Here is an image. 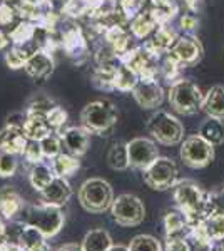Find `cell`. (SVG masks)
Segmentation results:
<instances>
[{
  "instance_id": "6da1fadb",
  "label": "cell",
  "mask_w": 224,
  "mask_h": 251,
  "mask_svg": "<svg viewBox=\"0 0 224 251\" xmlns=\"http://www.w3.org/2000/svg\"><path fill=\"white\" fill-rule=\"evenodd\" d=\"M173 198L177 204V209L186 214L189 226L206 220L211 214L209 193L202 191L201 186L193 179H179L174 186Z\"/></svg>"
},
{
  "instance_id": "7a4b0ae2",
  "label": "cell",
  "mask_w": 224,
  "mask_h": 251,
  "mask_svg": "<svg viewBox=\"0 0 224 251\" xmlns=\"http://www.w3.org/2000/svg\"><path fill=\"white\" fill-rule=\"evenodd\" d=\"M117 107L109 99L92 100L80 111V126L97 136H111L117 126Z\"/></svg>"
},
{
  "instance_id": "3957f363",
  "label": "cell",
  "mask_w": 224,
  "mask_h": 251,
  "mask_svg": "<svg viewBox=\"0 0 224 251\" xmlns=\"http://www.w3.org/2000/svg\"><path fill=\"white\" fill-rule=\"evenodd\" d=\"M146 129L157 144L177 146L184 139V126L176 116L164 109H156L146 123Z\"/></svg>"
},
{
  "instance_id": "277c9868",
  "label": "cell",
  "mask_w": 224,
  "mask_h": 251,
  "mask_svg": "<svg viewBox=\"0 0 224 251\" xmlns=\"http://www.w3.org/2000/svg\"><path fill=\"white\" fill-rule=\"evenodd\" d=\"M80 206L91 214H102L114 203V189L102 177H91L84 181L77 193Z\"/></svg>"
},
{
  "instance_id": "5b68a950",
  "label": "cell",
  "mask_w": 224,
  "mask_h": 251,
  "mask_svg": "<svg viewBox=\"0 0 224 251\" xmlns=\"http://www.w3.org/2000/svg\"><path fill=\"white\" fill-rule=\"evenodd\" d=\"M202 97H204V94H202L201 87L191 79L184 77L171 84L168 91L169 106L173 107L174 112L181 116L198 114L202 106Z\"/></svg>"
},
{
  "instance_id": "8992f818",
  "label": "cell",
  "mask_w": 224,
  "mask_h": 251,
  "mask_svg": "<svg viewBox=\"0 0 224 251\" xmlns=\"http://www.w3.org/2000/svg\"><path fill=\"white\" fill-rule=\"evenodd\" d=\"M24 211H25L24 214H25L27 225L37 228L47 240L59 234L60 229L64 228V223H66V214L60 206L39 203L25 206Z\"/></svg>"
},
{
  "instance_id": "52a82bcc",
  "label": "cell",
  "mask_w": 224,
  "mask_h": 251,
  "mask_svg": "<svg viewBox=\"0 0 224 251\" xmlns=\"http://www.w3.org/2000/svg\"><path fill=\"white\" fill-rule=\"evenodd\" d=\"M111 214L114 223H117L122 228H134V226H139L144 221L146 206L136 194L124 193L121 196L114 198Z\"/></svg>"
},
{
  "instance_id": "ba28073f",
  "label": "cell",
  "mask_w": 224,
  "mask_h": 251,
  "mask_svg": "<svg viewBox=\"0 0 224 251\" xmlns=\"http://www.w3.org/2000/svg\"><path fill=\"white\" fill-rule=\"evenodd\" d=\"M142 179L154 191H168L179 181L177 164L171 157L159 156L148 169L142 171Z\"/></svg>"
},
{
  "instance_id": "9c48e42d",
  "label": "cell",
  "mask_w": 224,
  "mask_h": 251,
  "mask_svg": "<svg viewBox=\"0 0 224 251\" xmlns=\"http://www.w3.org/2000/svg\"><path fill=\"white\" fill-rule=\"evenodd\" d=\"M179 156L186 168L202 169L214 161V146L199 134H193L182 141Z\"/></svg>"
},
{
  "instance_id": "30bf717a",
  "label": "cell",
  "mask_w": 224,
  "mask_h": 251,
  "mask_svg": "<svg viewBox=\"0 0 224 251\" xmlns=\"http://www.w3.org/2000/svg\"><path fill=\"white\" fill-rule=\"evenodd\" d=\"M60 35V49L66 52L69 59H72L75 64H80L89 55V42L84 30L77 24L71 20L66 24V27L59 30Z\"/></svg>"
},
{
  "instance_id": "8fae6325",
  "label": "cell",
  "mask_w": 224,
  "mask_h": 251,
  "mask_svg": "<svg viewBox=\"0 0 224 251\" xmlns=\"http://www.w3.org/2000/svg\"><path fill=\"white\" fill-rule=\"evenodd\" d=\"M129 168L144 171L159 157L157 143L149 137H134L127 143Z\"/></svg>"
},
{
  "instance_id": "7c38bea8",
  "label": "cell",
  "mask_w": 224,
  "mask_h": 251,
  "mask_svg": "<svg viewBox=\"0 0 224 251\" xmlns=\"http://www.w3.org/2000/svg\"><path fill=\"white\" fill-rule=\"evenodd\" d=\"M202 54H204V49H202V44L199 42V39L194 37L193 34H184L176 40L174 47L166 55L173 57L177 64L187 69L196 66L202 59Z\"/></svg>"
},
{
  "instance_id": "4fadbf2b",
  "label": "cell",
  "mask_w": 224,
  "mask_h": 251,
  "mask_svg": "<svg viewBox=\"0 0 224 251\" xmlns=\"http://www.w3.org/2000/svg\"><path fill=\"white\" fill-rule=\"evenodd\" d=\"M132 97L142 109H159L166 99V92L157 80H141L132 89Z\"/></svg>"
},
{
  "instance_id": "5bb4252c",
  "label": "cell",
  "mask_w": 224,
  "mask_h": 251,
  "mask_svg": "<svg viewBox=\"0 0 224 251\" xmlns=\"http://www.w3.org/2000/svg\"><path fill=\"white\" fill-rule=\"evenodd\" d=\"M62 139L64 149L72 156H84L89 151L91 146V132L84 127V126H71V127H64L60 132H57Z\"/></svg>"
},
{
  "instance_id": "9a60e30c",
  "label": "cell",
  "mask_w": 224,
  "mask_h": 251,
  "mask_svg": "<svg viewBox=\"0 0 224 251\" xmlns=\"http://www.w3.org/2000/svg\"><path fill=\"white\" fill-rule=\"evenodd\" d=\"M179 39L177 32L169 25V24H164V25H159L156 30H154L152 37L146 39L144 47L149 54H152L154 57L162 59V55H166L171 49L174 47L176 40Z\"/></svg>"
},
{
  "instance_id": "2e32d148",
  "label": "cell",
  "mask_w": 224,
  "mask_h": 251,
  "mask_svg": "<svg viewBox=\"0 0 224 251\" xmlns=\"http://www.w3.org/2000/svg\"><path fill=\"white\" fill-rule=\"evenodd\" d=\"M54 69H55V60L54 55L50 52H46L42 49H37L34 54L28 57V60L24 66V71L28 77H32L34 80H47L54 74Z\"/></svg>"
},
{
  "instance_id": "e0dca14e",
  "label": "cell",
  "mask_w": 224,
  "mask_h": 251,
  "mask_svg": "<svg viewBox=\"0 0 224 251\" xmlns=\"http://www.w3.org/2000/svg\"><path fill=\"white\" fill-rule=\"evenodd\" d=\"M28 143L27 136L24 134L22 126L7 123L5 127L0 129V151L9 154L22 156Z\"/></svg>"
},
{
  "instance_id": "ac0fdd59",
  "label": "cell",
  "mask_w": 224,
  "mask_h": 251,
  "mask_svg": "<svg viewBox=\"0 0 224 251\" xmlns=\"http://www.w3.org/2000/svg\"><path fill=\"white\" fill-rule=\"evenodd\" d=\"M71 196H72L71 183H69L66 177H59V176H55L54 179L40 191V200H42V203L60 206V208L69 203Z\"/></svg>"
},
{
  "instance_id": "d6986e66",
  "label": "cell",
  "mask_w": 224,
  "mask_h": 251,
  "mask_svg": "<svg viewBox=\"0 0 224 251\" xmlns=\"http://www.w3.org/2000/svg\"><path fill=\"white\" fill-rule=\"evenodd\" d=\"M25 203L19 191L12 186H2L0 188V218L3 221H14L19 214L24 213Z\"/></svg>"
},
{
  "instance_id": "ffe728a7",
  "label": "cell",
  "mask_w": 224,
  "mask_h": 251,
  "mask_svg": "<svg viewBox=\"0 0 224 251\" xmlns=\"http://www.w3.org/2000/svg\"><path fill=\"white\" fill-rule=\"evenodd\" d=\"M157 27H159V24L150 10H139L131 20H129V30H131L132 37L139 39V40L149 39Z\"/></svg>"
},
{
  "instance_id": "44dd1931",
  "label": "cell",
  "mask_w": 224,
  "mask_h": 251,
  "mask_svg": "<svg viewBox=\"0 0 224 251\" xmlns=\"http://www.w3.org/2000/svg\"><path fill=\"white\" fill-rule=\"evenodd\" d=\"M201 111L206 112L207 117L224 121V87L213 86L202 97Z\"/></svg>"
},
{
  "instance_id": "7402d4cb",
  "label": "cell",
  "mask_w": 224,
  "mask_h": 251,
  "mask_svg": "<svg viewBox=\"0 0 224 251\" xmlns=\"http://www.w3.org/2000/svg\"><path fill=\"white\" fill-rule=\"evenodd\" d=\"M164 231L166 238H186L189 231V221L181 209H171L164 214Z\"/></svg>"
},
{
  "instance_id": "603a6c76",
  "label": "cell",
  "mask_w": 224,
  "mask_h": 251,
  "mask_svg": "<svg viewBox=\"0 0 224 251\" xmlns=\"http://www.w3.org/2000/svg\"><path fill=\"white\" fill-rule=\"evenodd\" d=\"M112 238L107 229L96 228L87 231L82 243H80V248H82V251H109L112 248Z\"/></svg>"
},
{
  "instance_id": "cb8c5ba5",
  "label": "cell",
  "mask_w": 224,
  "mask_h": 251,
  "mask_svg": "<svg viewBox=\"0 0 224 251\" xmlns=\"http://www.w3.org/2000/svg\"><path fill=\"white\" fill-rule=\"evenodd\" d=\"M24 134L28 141H42L44 137L52 132V127L47 123L46 116H25L22 124Z\"/></svg>"
},
{
  "instance_id": "d4e9b609",
  "label": "cell",
  "mask_w": 224,
  "mask_h": 251,
  "mask_svg": "<svg viewBox=\"0 0 224 251\" xmlns=\"http://www.w3.org/2000/svg\"><path fill=\"white\" fill-rule=\"evenodd\" d=\"M198 134L204 137L207 143L216 146L224 144V121L214 119V117H206L198 129Z\"/></svg>"
},
{
  "instance_id": "484cf974",
  "label": "cell",
  "mask_w": 224,
  "mask_h": 251,
  "mask_svg": "<svg viewBox=\"0 0 224 251\" xmlns=\"http://www.w3.org/2000/svg\"><path fill=\"white\" fill-rule=\"evenodd\" d=\"M19 243L27 251H50V246L47 245V238L34 226H28L25 223L22 233H20Z\"/></svg>"
},
{
  "instance_id": "4316f807",
  "label": "cell",
  "mask_w": 224,
  "mask_h": 251,
  "mask_svg": "<svg viewBox=\"0 0 224 251\" xmlns=\"http://www.w3.org/2000/svg\"><path fill=\"white\" fill-rule=\"evenodd\" d=\"M50 166L54 169V174L59 177H71L80 169V161L77 156H72L69 152H60L59 156L50 159Z\"/></svg>"
},
{
  "instance_id": "83f0119b",
  "label": "cell",
  "mask_w": 224,
  "mask_h": 251,
  "mask_svg": "<svg viewBox=\"0 0 224 251\" xmlns=\"http://www.w3.org/2000/svg\"><path fill=\"white\" fill-rule=\"evenodd\" d=\"M19 17L22 20H28V22H37L40 15L46 10H49V3L46 0H19L15 3Z\"/></svg>"
},
{
  "instance_id": "f1b7e54d",
  "label": "cell",
  "mask_w": 224,
  "mask_h": 251,
  "mask_svg": "<svg viewBox=\"0 0 224 251\" xmlns=\"http://www.w3.org/2000/svg\"><path fill=\"white\" fill-rule=\"evenodd\" d=\"M107 166L114 171H125L129 169V152H127V143L124 141H117L114 143L107 151L105 156Z\"/></svg>"
},
{
  "instance_id": "f546056e",
  "label": "cell",
  "mask_w": 224,
  "mask_h": 251,
  "mask_svg": "<svg viewBox=\"0 0 224 251\" xmlns=\"http://www.w3.org/2000/svg\"><path fill=\"white\" fill-rule=\"evenodd\" d=\"M137 82H139V75L131 67L125 66V64H121L117 67V71L114 72L112 89L119 92H132V89L136 87Z\"/></svg>"
},
{
  "instance_id": "4dcf8cb0",
  "label": "cell",
  "mask_w": 224,
  "mask_h": 251,
  "mask_svg": "<svg viewBox=\"0 0 224 251\" xmlns=\"http://www.w3.org/2000/svg\"><path fill=\"white\" fill-rule=\"evenodd\" d=\"M54 177H55L54 169H52V166L47 164L46 161H42V163H39V164H34L30 168V173H28V181H30L32 188L39 193L42 191Z\"/></svg>"
},
{
  "instance_id": "1f68e13d",
  "label": "cell",
  "mask_w": 224,
  "mask_h": 251,
  "mask_svg": "<svg viewBox=\"0 0 224 251\" xmlns=\"http://www.w3.org/2000/svg\"><path fill=\"white\" fill-rule=\"evenodd\" d=\"M35 50H37V47L35 46L28 47V44H25V46H12V49H9V50L5 52V57H3L5 59L7 67L12 69V71L24 69L28 57H30Z\"/></svg>"
},
{
  "instance_id": "d6a6232c",
  "label": "cell",
  "mask_w": 224,
  "mask_h": 251,
  "mask_svg": "<svg viewBox=\"0 0 224 251\" xmlns=\"http://www.w3.org/2000/svg\"><path fill=\"white\" fill-rule=\"evenodd\" d=\"M35 32H37V25L28 20H20L17 25L9 32L10 42L14 46H25V44H34Z\"/></svg>"
},
{
  "instance_id": "836d02e7",
  "label": "cell",
  "mask_w": 224,
  "mask_h": 251,
  "mask_svg": "<svg viewBox=\"0 0 224 251\" xmlns=\"http://www.w3.org/2000/svg\"><path fill=\"white\" fill-rule=\"evenodd\" d=\"M96 0H66L60 9V14L69 20L82 19L91 14Z\"/></svg>"
},
{
  "instance_id": "e575fe53",
  "label": "cell",
  "mask_w": 224,
  "mask_h": 251,
  "mask_svg": "<svg viewBox=\"0 0 224 251\" xmlns=\"http://www.w3.org/2000/svg\"><path fill=\"white\" fill-rule=\"evenodd\" d=\"M186 238H191L198 248H201V250H213L214 241H213V238H211L209 231H207L204 220L194 223V225H191Z\"/></svg>"
},
{
  "instance_id": "d590c367",
  "label": "cell",
  "mask_w": 224,
  "mask_h": 251,
  "mask_svg": "<svg viewBox=\"0 0 224 251\" xmlns=\"http://www.w3.org/2000/svg\"><path fill=\"white\" fill-rule=\"evenodd\" d=\"M117 10H119L117 0H96L91 14H89L87 17L91 22H99V20L111 17V15L116 14Z\"/></svg>"
},
{
  "instance_id": "8d00e7d4",
  "label": "cell",
  "mask_w": 224,
  "mask_h": 251,
  "mask_svg": "<svg viewBox=\"0 0 224 251\" xmlns=\"http://www.w3.org/2000/svg\"><path fill=\"white\" fill-rule=\"evenodd\" d=\"M57 106L54 100L47 96H37L34 99L28 100L27 109H25V116H47Z\"/></svg>"
},
{
  "instance_id": "74e56055",
  "label": "cell",
  "mask_w": 224,
  "mask_h": 251,
  "mask_svg": "<svg viewBox=\"0 0 224 251\" xmlns=\"http://www.w3.org/2000/svg\"><path fill=\"white\" fill-rule=\"evenodd\" d=\"M129 251H162L161 243L157 238L150 236V234H137L134 236L127 246Z\"/></svg>"
},
{
  "instance_id": "f35d334b",
  "label": "cell",
  "mask_w": 224,
  "mask_h": 251,
  "mask_svg": "<svg viewBox=\"0 0 224 251\" xmlns=\"http://www.w3.org/2000/svg\"><path fill=\"white\" fill-rule=\"evenodd\" d=\"M40 143V148H42V152L44 156H46V159H54L62 152V139H60V136L57 134V132L52 131L50 134L44 137L42 141H39Z\"/></svg>"
},
{
  "instance_id": "ab89813d",
  "label": "cell",
  "mask_w": 224,
  "mask_h": 251,
  "mask_svg": "<svg viewBox=\"0 0 224 251\" xmlns=\"http://www.w3.org/2000/svg\"><path fill=\"white\" fill-rule=\"evenodd\" d=\"M206 228L209 231L213 241H223L224 240V211L213 213L206 218Z\"/></svg>"
},
{
  "instance_id": "60d3db41",
  "label": "cell",
  "mask_w": 224,
  "mask_h": 251,
  "mask_svg": "<svg viewBox=\"0 0 224 251\" xmlns=\"http://www.w3.org/2000/svg\"><path fill=\"white\" fill-rule=\"evenodd\" d=\"M182 67L181 64H177L176 60H174L173 57H169V55H166L164 57V62H162V67H161V74L162 77L166 79V82L169 84H174L176 80H179L182 77Z\"/></svg>"
},
{
  "instance_id": "b9f144b4",
  "label": "cell",
  "mask_w": 224,
  "mask_h": 251,
  "mask_svg": "<svg viewBox=\"0 0 224 251\" xmlns=\"http://www.w3.org/2000/svg\"><path fill=\"white\" fill-rule=\"evenodd\" d=\"M46 117H47L49 126L52 127V131H54V132H60L64 127H66L67 119H69V114H67L66 109L57 104V106L52 109V111L49 112Z\"/></svg>"
},
{
  "instance_id": "7bdbcfd3",
  "label": "cell",
  "mask_w": 224,
  "mask_h": 251,
  "mask_svg": "<svg viewBox=\"0 0 224 251\" xmlns=\"http://www.w3.org/2000/svg\"><path fill=\"white\" fill-rule=\"evenodd\" d=\"M19 169V161L15 154H9V152L0 151V177H12L15 176Z\"/></svg>"
},
{
  "instance_id": "ee69618b",
  "label": "cell",
  "mask_w": 224,
  "mask_h": 251,
  "mask_svg": "<svg viewBox=\"0 0 224 251\" xmlns=\"http://www.w3.org/2000/svg\"><path fill=\"white\" fill-rule=\"evenodd\" d=\"M24 159L27 161L28 164H39L46 159L42 152V148H40V143L39 141H28L27 146H25V151H24Z\"/></svg>"
},
{
  "instance_id": "f6af8a7d",
  "label": "cell",
  "mask_w": 224,
  "mask_h": 251,
  "mask_svg": "<svg viewBox=\"0 0 224 251\" xmlns=\"http://www.w3.org/2000/svg\"><path fill=\"white\" fill-rule=\"evenodd\" d=\"M19 17L17 9L14 3L9 2H0V27H7L10 24L15 22V19Z\"/></svg>"
},
{
  "instance_id": "bcb514c9",
  "label": "cell",
  "mask_w": 224,
  "mask_h": 251,
  "mask_svg": "<svg viewBox=\"0 0 224 251\" xmlns=\"http://www.w3.org/2000/svg\"><path fill=\"white\" fill-rule=\"evenodd\" d=\"M199 17L196 14H191V12H186L179 17V27L186 32V34H193L199 29Z\"/></svg>"
},
{
  "instance_id": "7dc6e473",
  "label": "cell",
  "mask_w": 224,
  "mask_h": 251,
  "mask_svg": "<svg viewBox=\"0 0 224 251\" xmlns=\"http://www.w3.org/2000/svg\"><path fill=\"white\" fill-rule=\"evenodd\" d=\"M117 5L124 12L125 17L131 20L141 10V0H117Z\"/></svg>"
},
{
  "instance_id": "c3c4849f",
  "label": "cell",
  "mask_w": 224,
  "mask_h": 251,
  "mask_svg": "<svg viewBox=\"0 0 224 251\" xmlns=\"http://www.w3.org/2000/svg\"><path fill=\"white\" fill-rule=\"evenodd\" d=\"M164 251H193L187 238H166Z\"/></svg>"
},
{
  "instance_id": "681fc988",
  "label": "cell",
  "mask_w": 224,
  "mask_h": 251,
  "mask_svg": "<svg viewBox=\"0 0 224 251\" xmlns=\"http://www.w3.org/2000/svg\"><path fill=\"white\" fill-rule=\"evenodd\" d=\"M159 7H179V0H141V10H152Z\"/></svg>"
},
{
  "instance_id": "f907efd6",
  "label": "cell",
  "mask_w": 224,
  "mask_h": 251,
  "mask_svg": "<svg viewBox=\"0 0 224 251\" xmlns=\"http://www.w3.org/2000/svg\"><path fill=\"white\" fill-rule=\"evenodd\" d=\"M186 10L191 12V14H201L204 10V0H182Z\"/></svg>"
},
{
  "instance_id": "816d5d0a",
  "label": "cell",
  "mask_w": 224,
  "mask_h": 251,
  "mask_svg": "<svg viewBox=\"0 0 224 251\" xmlns=\"http://www.w3.org/2000/svg\"><path fill=\"white\" fill-rule=\"evenodd\" d=\"M2 251H27V250L24 248V246L20 245V243H10V241H7Z\"/></svg>"
},
{
  "instance_id": "f5cc1de1",
  "label": "cell",
  "mask_w": 224,
  "mask_h": 251,
  "mask_svg": "<svg viewBox=\"0 0 224 251\" xmlns=\"http://www.w3.org/2000/svg\"><path fill=\"white\" fill-rule=\"evenodd\" d=\"M10 46V37L3 30H0V50H5Z\"/></svg>"
},
{
  "instance_id": "db71d44e",
  "label": "cell",
  "mask_w": 224,
  "mask_h": 251,
  "mask_svg": "<svg viewBox=\"0 0 224 251\" xmlns=\"http://www.w3.org/2000/svg\"><path fill=\"white\" fill-rule=\"evenodd\" d=\"M55 251H82V248H80V245H77V243H66V245H62Z\"/></svg>"
},
{
  "instance_id": "11a10c76",
  "label": "cell",
  "mask_w": 224,
  "mask_h": 251,
  "mask_svg": "<svg viewBox=\"0 0 224 251\" xmlns=\"http://www.w3.org/2000/svg\"><path fill=\"white\" fill-rule=\"evenodd\" d=\"M109 251H129V250H127V246H124V245H112V248Z\"/></svg>"
},
{
  "instance_id": "9f6ffc18",
  "label": "cell",
  "mask_w": 224,
  "mask_h": 251,
  "mask_svg": "<svg viewBox=\"0 0 224 251\" xmlns=\"http://www.w3.org/2000/svg\"><path fill=\"white\" fill-rule=\"evenodd\" d=\"M218 251H224V240H223V241H219V245H218Z\"/></svg>"
},
{
  "instance_id": "6f0895ef",
  "label": "cell",
  "mask_w": 224,
  "mask_h": 251,
  "mask_svg": "<svg viewBox=\"0 0 224 251\" xmlns=\"http://www.w3.org/2000/svg\"><path fill=\"white\" fill-rule=\"evenodd\" d=\"M0 2H9V3H14V2H19V0H0Z\"/></svg>"
},
{
  "instance_id": "680465c9",
  "label": "cell",
  "mask_w": 224,
  "mask_h": 251,
  "mask_svg": "<svg viewBox=\"0 0 224 251\" xmlns=\"http://www.w3.org/2000/svg\"><path fill=\"white\" fill-rule=\"evenodd\" d=\"M202 251H213V250H202Z\"/></svg>"
}]
</instances>
